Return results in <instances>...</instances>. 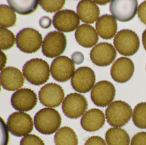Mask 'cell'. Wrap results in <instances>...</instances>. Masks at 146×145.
<instances>
[{
	"mask_svg": "<svg viewBox=\"0 0 146 145\" xmlns=\"http://www.w3.org/2000/svg\"><path fill=\"white\" fill-rule=\"evenodd\" d=\"M1 71L4 69V67L6 64L7 62V57L5 55V53L3 51H1Z\"/></svg>",
	"mask_w": 146,
	"mask_h": 145,
	"instance_id": "obj_36",
	"label": "cell"
},
{
	"mask_svg": "<svg viewBox=\"0 0 146 145\" xmlns=\"http://www.w3.org/2000/svg\"><path fill=\"white\" fill-rule=\"evenodd\" d=\"M24 81V74L15 67H6L1 72V86L7 91L18 90L23 86Z\"/></svg>",
	"mask_w": 146,
	"mask_h": 145,
	"instance_id": "obj_18",
	"label": "cell"
},
{
	"mask_svg": "<svg viewBox=\"0 0 146 145\" xmlns=\"http://www.w3.org/2000/svg\"><path fill=\"white\" fill-rule=\"evenodd\" d=\"M7 127L9 131L14 136H25L33 131V120L32 117L25 112H13L8 119Z\"/></svg>",
	"mask_w": 146,
	"mask_h": 145,
	"instance_id": "obj_7",
	"label": "cell"
},
{
	"mask_svg": "<svg viewBox=\"0 0 146 145\" xmlns=\"http://www.w3.org/2000/svg\"><path fill=\"white\" fill-rule=\"evenodd\" d=\"M23 74L27 81L33 85L40 86L49 79L50 67L46 61L41 59H33L23 66Z\"/></svg>",
	"mask_w": 146,
	"mask_h": 145,
	"instance_id": "obj_2",
	"label": "cell"
},
{
	"mask_svg": "<svg viewBox=\"0 0 146 145\" xmlns=\"http://www.w3.org/2000/svg\"><path fill=\"white\" fill-rule=\"evenodd\" d=\"M88 105V102L83 95L72 93L68 94L64 100L62 110L68 118L77 119L85 113Z\"/></svg>",
	"mask_w": 146,
	"mask_h": 145,
	"instance_id": "obj_8",
	"label": "cell"
},
{
	"mask_svg": "<svg viewBox=\"0 0 146 145\" xmlns=\"http://www.w3.org/2000/svg\"><path fill=\"white\" fill-rule=\"evenodd\" d=\"M75 71L73 61L65 56H61L54 59L50 67V72L54 79L65 82L70 79Z\"/></svg>",
	"mask_w": 146,
	"mask_h": 145,
	"instance_id": "obj_13",
	"label": "cell"
},
{
	"mask_svg": "<svg viewBox=\"0 0 146 145\" xmlns=\"http://www.w3.org/2000/svg\"><path fill=\"white\" fill-rule=\"evenodd\" d=\"M113 44L120 55L130 56L137 52L140 45L137 34L131 30L124 29L119 31L115 35Z\"/></svg>",
	"mask_w": 146,
	"mask_h": 145,
	"instance_id": "obj_4",
	"label": "cell"
},
{
	"mask_svg": "<svg viewBox=\"0 0 146 145\" xmlns=\"http://www.w3.org/2000/svg\"><path fill=\"white\" fill-rule=\"evenodd\" d=\"M66 45V37L64 33L52 31L46 34L43 41L42 51L46 57H58L65 51Z\"/></svg>",
	"mask_w": 146,
	"mask_h": 145,
	"instance_id": "obj_6",
	"label": "cell"
},
{
	"mask_svg": "<svg viewBox=\"0 0 146 145\" xmlns=\"http://www.w3.org/2000/svg\"><path fill=\"white\" fill-rule=\"evenodd\" d=\"M61 124V117L59 112L52 107L40 110L34 117L36 129L44 135H50L57 132Z\"/></svg>",
	"mask_w": 146,
	"mask_h": 145,
	"instance_id": "obj_1",
	"label": "cell"
},
{
	"mask_svg": "<svg viewBox=\"0 0 146 145\" xmlns=\"http://www.w3.org/2000/svg\"><path fill=\"white\" fill-rule=\"evenodd\" d=\"M133 121L139 129H146V102H141L133 110Z\"/></svg>",
	"mask_w": 146,
	"mask_h": 145,
	"instance_id": "obj_27",
	"label": "cell"
},
{
	"mask_svg": "<svg viewBox=\"0 0 146 145\" xmlns=\"http://www.w3.org/2000/svg\"><path fill=\"white\" fill-rule=\"evenodd\" d=\"M135 71L133 61L127 57H120L117 59L111 68V75L115 81L125 83L132 78Z\"/></svg>",
	"mask_w": 146,
	"mask_h": 145,
	"instance_id": "obj_17",
	"label": "cell"
},
{
	"mask_svg": "<svg viewBox=\"0 0 146 145\" xmlns=\"http://www.w3.org/2000/svg\"><path fill=\"white\" fill-rule=\"evenodd\" d=\"M115 96V88L113 84L107 80L97 82L91 92L93 103L99 107H106L113 102Z\"/></svg>",
	"mask_w": 146,
	"mask_h": 145,
	"instance_id": "obj_9",
	"label": "cell"
},
{
	"mask_svg": "<svg viewBox=\"0 0 146 145\" xmlns=\"http://www.w3.org/2000/svg\"><path fill=\"white\" fill-rule=\"evenodd\" d=\"M130 145H146V132H139L135 134L130 141Z\"/></svg>",
	"mask_w": 146,
	"mask_h": 145,
	"instance_id": "obj_31",
	"label": "cell"
},
{
	"mask_svg": "<svg viewBox=\"0 0 146 145\" xmlns=\"http://www.w3.org/2000/svg\"><path fill=\"white\" fill-rule=\"evenodd\" d=\"M8 5L15 12L20 15H29L36 11L38 1H7Z\"/></svg>",
	"mask_w": 146,
	"mask_h": 145,
	"instance_id": "obj_25",
	"label": "cell"
},
{
	"mask_svg": "<svg viewBox=\"0 0 146 145\" xmlns=\"http://www.w3.org/2000/svg\"><path fill=\"white\" fill-rule=\"evenodd\" d=\"M105 139L107 145H130L131 141L127 132L119 127H112L108 129Z\"/></svg>",
	"mask_w": 146,
	"mask_h": 145,
	"instance_id": "obj_23",
	"label": "cell"
},
{
	"mask_svg": "<svg viewBox=\"0 0 146 145\" xmlns=\"http://www.w3.org/2000/svg\"><path fill=\"white\" fill-rule=\"evenodd\" d=\"M77 42L83 47L90 48L96 44L99 40L98 33L94 27L82 24L77 28L75 32Z\"/></svg>",
	"mask_w": 146,
	"mask_h": 145,
	"instance_id": "obj_21",
	"label": "cell"
},
{
	"mask_svg": "<svg viewBox=\"0 0 146 145\" xmlns=\"http://www.w3.org/2000/svg\"><path fill=\"white\" fill-rule=\"evenodd\" d=\"M132 116L131 107L121 100L113 102L107 106L105 111L107 121L113 127H123L129 122Z\"/></svg>",
	"mask_w": 146,
	"mask_h": 145,
	"instance_id": "obj_3",
	"label": "cell"
},
{
	"mask_svg": "<svg viewBox=\"0 0 146 145\" xmlns=\"http://www.w3.org/2000/svg\"><path fill=\"white\" fill-rule=\"evenodd\" d=\"M84 145H107L105 140L99 136H93L88 138Z\"/></svg>",
	"mask_w": 146,
	"mask_h": 145,
	"instance_id": "obj_32",
	"label": "cell"
},
{
	"mask_svg": "<svg viewBox=\"0 0 146 145\" xmlns=\"http://www.w3.org/2000/svg\"><path fill=\"white\" fill-rule=\"evenodd\" d=\"M55 145H78V140L76 132L69 127L59 128L54 135Z\"/></svg>",
	"mask_w": 146,
	"mask_h": 145,
	"instance_id": "obj_24",
	"label": "cell"
},
{
	"mask_svg": "<svg viewBox=\"0 0 146 145\" xmlns=\"http://www.w3.org/2000/svg\"><path fill=\"white\" fill-rule=\"evenodd\" d=\"M96 29L98 34L104 40H111L117 31V22L115 19L110 15L104 14L97 20Z\"/></svg>",
	"mask_w": 146,
	"mask_h": 145,
	"instance_id": "obj_22",
	"label": "cell"
},
{
	"mask_svg": "<svg viewBox=\"0 0 146 145\" xmlns=\"http://www.w3.org/2000/svg\"><path fill=\"white\" fill-rule=\"evenodd\" d=\"M52 23V21L51 20V19L47 16H42L40 19V21H39L40 26L44 29L48 28L51 26Z\"/></svg>",
	"mask_w": 146,
	"mask_h": 145,
	"instance_id": "obj_35",
	"label": "cell"
},
{
	"mask_svg": "<svg viewBox=\"0 0 146 145\" xmlns=\"http://www.w3.org/2000/svg\"><path fill=\"white\" fill-rule=\"evenodd\" d=\"M53 26L61 32H71L79 27L80 19L74 11L61 10L55 14L53 19Z\"/></svg>",
	"mask_w": 146,
	"mask_h": 145,
	"instance_id": "obj_14",
	"label": "cell"
},
{
	"mask_svg": "<svg viewBox=\"0 0 146 145\" xmlns=\"http://www.w3.org/2000/svg\"><path fill=\"white\" fill-rule=\"evenodd\" d=\"M95 80V72L92 69L88 67H81L74 73L71 79V85L76 91L86 93L93 89Z\"/></svg>",
	"mask_w": 146,
	"mask_h": 145,
	"instance_id": "obj_12",
	"label": "cell"
},
{
	"mask_svg": "<svg viewBox=\"0 0 146 145\" xmlns=\"http://www.w3.org/2000/svg\"><path fill=\"white\" fill-rule=\"evenodd\" d=\"M142 44L146 51V29L142 34Z\"/></svg>",
	"mask_w": 146,
	"mask_h": 145,
	"instance_id": "obj_37",
	"label": "cell"
},
{
	"mask_svg": "<svg viewBox=\"0 0 146 145\" xmlns=\"http://www.w3.org/2000/svg\"><path fill=\"white\" fill-rule=\"evenodd\" d=\"M16 39L13 32L6 28L0 27V46L2 50H7L14 45Z\"/></svg>",
	"mask_w": 146,
	"mask_h": 145,
	"instance_id": "obj_28",
	"label": "cell"
},
{
	"mask_svg": "<svg viewBox=\"0 0 146 145\" xmlns=\"http://www.w3.org/2000/svg\"><path fill=\"white\" fill-rule=\"evenodd\" d=\"M11 102L14 109L20 112H26L31 110L37 105V97L33 90L21 88L12 94Z\"/></svg>",
	"mask_w": 146,
	"mask_h": 145,
	"instance_id": "obj_15",
	"label": "cell"
},
{
	"mask_svg": "<svg viewBox=\"0 0 146 145\" xmlns=\"http://www.w3.org/2000/svg\"><path fill=\"white\" fill-rule=\"evenodd\" d=\"M65 0L60 1H49V0H40L39 4L44 11L48 13L56 12L61 9L65 3Z\"/></svg>",
	"mask_w": 146,
	"mask_h": 145,
	"instance_id": "obj_29",
	"label": "cell"
},
{
	"mask_svg": "<svg viewBox=\"0 0 146 145\" xmlns=\"http://www.w3.org/2000/svg\"><path fill=\"white\" fill-rule=\"evenodd\" d=\"M77 14L81 21L86 24H94L100 16V9L92 1L83 0L77 7Z\"/></svg>",
	"mask_w": 146,
	"mask_h": 145,
	"instance_id": "obj_20",
	"label": "cell"
},
{
	"mask_svg": "<svg viewBox=\"0 0 146 145\" xmlns=\"http://www.w3.org/2000/svg\"><path fill=\"white\" fill-rule=\"evenodd\" d=\"M137 12L139 20L146 25V1L139 5Z\"/></svg>",
	"mask_w": 146,
	"mask_h": 145,
	"instance_id": "obj_33",
	"label": "cell"
},
{
	"mask_svg": "<svg viewBox=\"0 0 146 145\" xmlns=\"http://www.w3.org/2000/svg\"><path fill=\"white\" fill-rule=\"evenodd\" d=\"M20 145H45L44 141L35 134H29L21 140Z\"/></svg>",
	"mask_w": 146,
	"mask_h": 145,
	"instance_id": "obj_30",
	"label": "cell"
},
{
	"mask_svg": "<svg viewBox=\"0 0 146 145\" xmlns=\"http://www.w3.org/2000/svg\"><path fill=\"white\" fill-rule=\"evenodd\" d=\"M117 56L114 46L108 43L102 42L94 46L90 51V57L93 63L99 67L111 65Z\"/></svg>",
	"mask_w": 146,
	"mask_h": 145,
	"instance_id": "obj_16",
	"label": "cell"
},
{
	"mask_svg": "<svg viewBox=\"0 0 146 145\" xmlns=\"http://www.w3.org/2000/svg\"><path fill=\"white\" fill-rule=\"evenodd\" d=\"M40 103L48 107H56L61 105L65 97L61 86L56 83H49L43 86L39 91Z\"/></svg>",
	"mask_w": 146,
	"mask_h": 145,
	"instance_id": "obj_11",
	"label": "cell"
},
{
	"mask_svg": "<svg viewBox=\"0 0 146 145\" xmlns=\"http://www.w3.org/2000/svg\"><path fill=\"white\" fill-rule=\"evenodd\" d=\"M17 21L15 11L6 5L0 6V26L3 28L13 26Z\"/></svg>",
	"mask_w": 146,
	"mask_h": 145,
	"instance_id": "obj_26",
	"label": "cell"
},
{
	"mask_svg": "<svg viewBox=\"0 0 146 145\" xmlns=\"http://www.w3.org/2000/svg\"><path fill=\"white\" fill-rule=\"evenodd\" d=\"M42 44V34L32 28H23L16 36L17 46L23 53H35L40 50Z\"/></svg>",
	"mask_w": 146,
	"mask_h": 145,
	"instance_id": "obj_5",
	"label": "cell"
},
{
	"mask_svg": "<svg viewBox=\"0 0 146 145\" xmlns=\"http://www.w3.org/2000/svg\"><path fill=\"white\" fill-rule=\"evenodd\" d=\"M71 59L74 63L76 65H80L83 62L84 56L81 52L76 51L72 55Z\"/></svg>",
	"mask_w": 146,
	"mask_h": 145,
	"instance_id": "obj_34",
	"label": "cell"
},
{
	"mask_svg": "<svg viewBox=\"0 0 146 145\" xmlns=\"http://www.w3.org/2000/svg\"><path fill=\"white\" fill-rule=\"evenodd\" d=\"M94 2L100 5H104L111 1H95Z\"/></svg>",
	"mask_w": 146,
	"mask_h": 145,
	"instance_id": "obj_38",
	"label": "cell"
},
{
	"mask_svg": "<svg viewBox=\"0 0 146 145\" xmlns=\"http://www.w3.org/2000/svg\"><path fill=\"white\" fill-rule=\"evenodd\" d=\"M106 116L100 109L93 108L85 112L80 119V125L87 132L97 131L101 129L105 123Z\"/></svg>",
	"mask_w": 146,
	"mask_h": 145,
	"instance_id": "obj_19",
	"label": "cell"
},
{
	"mask_svg": "<svg viewBox=\"0 0 146 145\" xmlns=\"http://www.w3.org/2000/svg\"><path fill=\"white\" fill-rule=\"evenodd\" d=\"M138 10V1H111L110 11L115 19L121 22H127L135 16Z\"/></svg>",
	"mask_w": 146,
	"mask_h": 145,
	"instance_id": "obj_10",
	"label": "cell"
}]
</instances>
